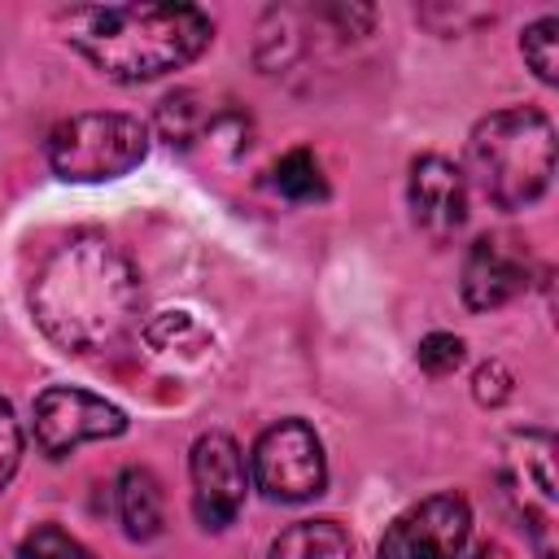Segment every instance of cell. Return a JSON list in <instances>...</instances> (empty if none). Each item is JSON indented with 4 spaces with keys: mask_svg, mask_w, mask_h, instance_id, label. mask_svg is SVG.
Segmentation results:
<instances>
[{
    "mask_svg": "<svg viewBox=\"0 0 559 559\" xmlns=\"http://www.w3.org/2000/svg\"><path fill=\"white\" fill-rule=\"evenodd\" d=\"M249 480L271 498V502H306L323 489L328 463L323 445L310 424L301 419H280L253 441L249 454Z\"/></svg>",
    "mask_w": 559,
    "mask_h": 559,
    "instance_id": "obj_6",
    "label": "cell"
},
{
    "mask_svg": "<svg viewBox=\"0 0 559 559\" xmlns=\"http://www.w3.org/2000/svg\"><path fill=\"white\" fill-rule=\"evenodd\" d=\"M472 537V511L459 493H432L402 511L384 542L380 559H463Z\"/></svg>",
    "mask_w": 559,
    "mask_h": 559,
    "instance_id": "obj_7",
    "label": "cell"
},
{
    "mask_svg": "<svg viewBox=\"0 0 559 559\" xmlns=\"http://www.w3.org/2000/svg\"><path fill=\"white\" fill-rule=\"evenodd\" d=\"M140 275L105 236L61 240L31 284V314L66 354H105L122 345L140 323Z\"/></svg>",
    "mask_w": 559,
    "mask_h": 559,
    "instance_id": "obj_1",
    "label": "cell"
},
{
    "mask_svg": "<svg viewBox=\"0 0 559 559\" xmlns=\"http://www.w3.org/2000/svg\"><path fill=\"white\" fill-rule=\"evenodd\" d=\"M118 520L127 528V537L135 542H148L162 533L166 524V502H162V485L148 467H127L118 476Z\"/></svg>",
    "mask_w": 559,
    "mask_h": 559,
    "instance_id": "obj_12",
    "label": "cell"
},
{
    "mask_svg": "<svg viewBox=\"0 0 559 559\" xmlns=\"http://www.w3.org/2000/svg\"><path fill=\"white\" fill-rule=\"evenodd\" d=\"M472 393H476L480 406H498V402H507V397H511V371H507L502 362H485V367H476V376H472Z\"/></svg>",
    "mask_w": 559,
    "mask_h": 559,
    "instance_id": "obj_19",
    "label": "cell"
},
{
    "mask_svg": "<svg viewBox=\"0 0 559 559\" xmlns=\"http://www.w3.org/2000/svg\"><path fill=\"white\" fill-rule=\"evenodd\" d=\"M188 476H192V511L205 528H227L249 493V467L240 445L227 432H205L192 445L188 459Z\"/></svg>",
    "mask_w": 559,
    "mask_h": 559,
    "instance_id": "obj_9",
    "label": "cell"
},
{
    "mask_svg": "<svg viewBox=\"0 0 559 559\" xmlns=\"http://www.w3.org/2000/svg\"><path fill=\"white\" fill-rule=\"evenodd\" d=\"M17 459H22V428L13 419V406L0 397V485L17 472Z\"/></svg>",
    "mask_w": 559,
    "mask_h": 559,
    "instance_id": "obj_20",
    "label": "cell"
},
{
    "mask_svg": "<svg viewBox=\"0 0 559 559\" xmlns=\"http://www.w3.org/2000/svg\"><path fill=\"white\" fill-rule=\"evenodd\" d=\"M275 188L288 201H323L328 197V179H323L319 162L306 148H293V153H284L275 162Z\"/></svg>",
    "mask_w": 559,
    "mask_h": 559,
    "instance_id": "obj_14",
    "label": "cell"
},
{
    "mask_svg": "<svg viewBox=\"0 0 559 559\" xmlns=\"http://www.w3.org/2000/svg\"><path fill=\"white\" fill-rule=\"evenodd\" d=\"M406 205H411V218L424 236L432 240H450L463 223H467V179H463V166H454L450 157H419L411 166V179H406Z\"/></svg>",
    "mask_w": 559,
    "mask_h": 559,
    "instance_id": "obj_11",
    "label": "cell"
},
{
    "mask_svg": "<svg viewBox=\"0 0 559 559\" xmlns=\"http://www.w3.org/2000/svg\"><path fill=\"white\" fill-rule=\"evenodd\" d=\"M271 559H354V546L336 520H297L271 542Z\"/></svg>",
    "mask_w": 559,
    "mask_h": 559,
    "instance_id": "obj_13",
    "label": "cell"
},
{
    "mask_svg": "<svg viewBox=\"0 0 559 559\" xmlns=\"http://www.w3.org/2000/svg\"><path fill=\"white\" fill-rule=\"evenodd\" d=\"M31 419H35V441L44 454H70L83 441H105L127 428V415L114 402L83 393V389H61V384L35 397Z\"/></svg>",
    "mask_w": 559,
    "mask_h": 559,
    "instance_id": "obj_8",
    "label": "cell"
},
{
    "mask_svg": "<svg viewBox=\"0 0 559 559\" xmlns=\"http://www.w3.org/2000/svg\"><path fill=\"white\" fill-rule=\"evenodd\" d=\"M520 52L528 61V70L542 79V83H555V66H559V17H542L524 31L520 39Z\"/></svg>",
    "mask_w": 559,
    "mask_h": 559,
    "instance_id": "obj_16",
    "label": "cell"
},
{
    "mask_svg": "<svg viewBox=\"0 0 559 559\" xmlns=\"http://www.w3.org/2000/svg\"><path fill=\"white\" fill-rule=\"evenodd\" d=\"M502 493L511 511L533 533L542 559H555V437L550 432H511L502 441Z\"/></svg>",
    "mask_w": 559,
    "mask_h": 559,
    "instance_id": "obj_5",
    "label": "cell"
},
{
    "mask_svg": "<svg viewBox=\"0 0 559 559\" xmlns=\"http://www.w3.org/2000/svg\"><path fill=\"white\" fill-rule=\"evenodd\" d=\"M463 179L498 210L533 205L555 179V127L542 109H498L472 127Z\"/></svg>",
    "mask_w": 559,
    "mask_h": 559,
    "instance_id": "obj_3",
    "label": "cell"
},
{
    "mask_svg": "<svg viewBox=\"0 0 559 559\" xmlns=\"http://www.w3.org/2000/svg\"><path fill=\"white\" fill-rule=\"evenodd\" d=\"M148 153V127L131 114H74L48 135V166L70 183H105L135 170Z\"/></svg>",
    "mask_w": 559,
    "mask_h": 559,
    "instance_id": "obj_4",
    "label": "cell"
},
{
    "mask_svg": "<svg viewBox=\"0 0 559 559\" xmlns=\"http://www.w3.org/2000/svg\"><path fill=\"white\" fill-rule=\"evenodd\" d=\"M17 559H92V550H87L79 537H70L66 528L39 524V528H31V533L22 537Z\"/></svg>",
    "mask_w": 559,
    "mask_h": 559,
    "instance_id": "obj_17",
    "label": "cell"
},
{
    "mask_svg": "<svg viewBox=\"0 0 559 559\" xmlns=\"http://www.w3.org/2000/svg\"><path fill=\"white\" fill-rule=\"evenodd\" d=\"M528 275H533V262H528V249L515 236H480L467 249L459 288H463L467 310L485 314V310H498L511 297H520L528 288Z\"/></svg>",
    "mask_w": 559,
    "mask_h": 559,
    "instance_id": "obj_10",
    "label": "cell"
},
{
    "mask_svg": "<svg viewBox=\"0 0 559 559\" xmlns=\"http://www.w3.org/2000/svg\"><path fill=\"white\" fill-rule=\"evenodd\" d=\"M415 362L428 371V376H450L459 362H463V341L454 332H428L415 349Z\"/></svg>",
    "mask_w": 559,
    "mask_h": 559,
    "instance_id": "obj_18",
    "label": "cell"
},
{
    "mask_svg": "<svg viewBox=\"0 0 559 559\" xmlns=\"http://www.w3.org/2000/svg\"><path fill=\"white\" fill-rule=\"evenodd\" d=\"M201 127H205V114H201V105H197V96L192 92H179V96H166L162 100V109H157V131H162V140L166 144H192L197 135H201Z\"/></svg>",
    "mask_w": 559,
    "mask_h": 559,
    "instance_id": "obj_15",
    "label": "cell"
},
{
    "mask_svg": "<svg viewBox=\"0 0 559 559\" xmlns=\"http://www.w3.org/2000/svg\"><path fill=\"white\" fill-rule=\"evenodd\" d=\"M463 559H511V555H507L498 542H480V546H476L472 555H463Z\"/></svg>",
    "mask_w": 559,
    "mask_h": 559,
    "instance_id": "obj_21",
    "label": "cell"
},
{
    "mask_svg": "<svg viewBox=\"0 0 559 559\" xmlns=\"http://www.w3.org/2000/svg\"><path fill=\"white\" fill-rule=\"evenodd\" d=\"M70 44L114 83H148L188 66L214 35L192 4H92L66 17Z\"/></svg>",
    "mask_w": 559,
    "mask_h": 559,
    "instance_id": "obj_2",
    "label": "cell"
}]
</instances>
